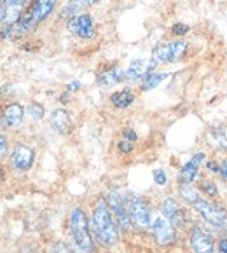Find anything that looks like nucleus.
<instances>
[{
    "mask_svg": "<svg viewBox=\"0 0 227 253\" xmlns=\"http://www.w3.org/2000/svg\"><path fill=\"white\" fill-rule=\"evenodd\" d=\"M187 51V42H172V44L166 45H157L152 51V60L157 63H163V61H173L180 60Z\"/></svg>",
    "mask_w": 227,
    "mask_h": 253,
    "instance_id": "obj_5",
    "label": "nucleus"
},
{
    "mask_svg": "<svg viewBox=\"0 0 227 253\" xmlns=\"http://www.w3.org/2000/svg\"><path fill=\"white\" fill-rule=\"evenodd\" d=\"M121 77H123V74H121V70H117V68H112V70H107L103 72V74L100 75V79H98V84L100 86H114V84H117V82L121 81Z\"/></svg>",
    "mask_w": 227,
    "mask_h": 253,
    "instance_id": "obj_19",
    "label": "nucleus"
},
{
    "mask_svg": "<svg viewBox=\"0 0 227 253\" xmlns=\"http://www.w3.org/2000/svg\"><path fill=\"white\" fill-rule=\"evenodd\" d=\"M2 157H5L7 156V140H5V136H2Z\"/></svg>",
    "mask_w": 227,
    "mask_h": 253,
    "instance_id": "obj_29",
    "label": "nucleus"
},
{
    "mask_svg": "<svg viewBox=\"0 0 227 253\" xmlns=\"http://www.w3.org/2000/svg\"><path fill=\"white\" fill-rule=\"evenodd\" d=\"M126 208L131 215V220L136 222V225H140V227H149L150 225V210L143 199L135 196V194H131L126 201Z\"/></svg>",
    "mask_w": 227,
    "mask_h": 253,
    "instance_id": "obj_4",
    "label": "nucleus"
},
{
    "mask_svg": "<svg viewBox=\"0 0 227 253\" xmlns=\"http://www.w3.org/2000/svg\"><path fill=\"white\" fill-rule=\"evenodd\" d=\"M219 250H220V253H227V239H222V241L219 243Z\"/></svg>",
    "mask_w": 227,
    "mask_h": 253,
    "instance_id": "obj_31",
    "label": "nucleus"
},
{
    "mask_svg": "<svg viewBox=\"0 0 227 253\" xmlns=\"http://www.w3.org/2000/svg\"><path fill=\"white\" fill-rule=\"evenodd\" d=\"M68 4H72V5H75V7H79V9H81L84 4H88V0H70V2H68Z\"/></svg>",
    "mask_w": 227,
    "mask_h": 253,
    "instance_id": "obj_28",
    "label": "nucleus"
},
{
    "mask_svg": "<svg viewBox=\"0 0 227 253\" xmlns=\"http://www.w3.org/2000/svg\"><path fill=\"white\" fill-rule=\"evenodd\" d=\"M203 159H205V154L199 152V154H196L189 163H185V166H183L182 171H180V182L182 183L192 182L194 176H196V173H197V168H199V164L203 163Z\"/></svg>",
    "mask_w": 227,
    "mask_h": 253,
    "instance_id": "obj_15",
    "label": "nucleus"
},
{
    "mask_svg": "<svg viewBox=\"0 0 227 253\" xmlns=\"http://www.w3.org/2000/svg\"><path fill=\"white\" fill-rule=\"evenodd\" d=\"M201 189L205 190L206 194H210V196H217V187L213 182H208V180H205V182L201 183Z\"/></svg>",
    "mask_w": 227,
    "mask_h": 253,
    "instance_id": "obj_24",
    "label": "nucleus"
},
{
    "mask_svg": "<svg viewBox=\"0 0 227 253\" xmlns=\"http://www.w3.org/2000/svg\"><path fill=\"white\" fill-rule=\"evenodd\" d=\"M77 89H81V82L74 81V82L68 84V91H77Z\"/></svg>",
    "mask_w": 227,
    "mask_h": 253,
    "instance_id": "obj_30",
    "label": "nucleus"
},
{
    "mask_svg": "<svg viewBox=\"0 0 227 253\" xmlns=\"http://www.w3.org/2000/svg\"><path fill=\"white\" fill-rule=\"evenodd\" d=\"M190 245H192V248L196 253H212V250H213L212 236L199 227L192 229V234H190Z\"/></svg>",
    "mask_w": 227,
    "mask_h": 253,
    "instance_id": "obj_11",
    "label": "nucleus"
},
{
    "mask_svg": "<svg viewBox=\"0 0 227 253\" xmlns=\"http://www.w3.org/2000/svg\"><path fill=\"white\" fill-rule=\"evenodd\" d=\"M51 123L56 127V131H60V133H67L70 129V117H68V112L63 110V108H58V110L52 112Z\"/></svg>",
    "mask_w": 227,
    "mask_h": 253,
    "instance_id": "obj_16",
    "label": "nucleus"
},
{
    "mask_svg": "<svg viewBox=\"0 0 227 253\" xmlns=\"http://www.w3.org/2000/svg\"><path fill=\"white\" fill-rule=\"evenodd\" d=\"M154 180H156L157 185H164L166 183V175H164L163 169H156L154 171Z\"/></svg>",
    "mask_w": 227,
    "mask_h": 253,
    "instance_id": "obj_25",
    "label": "nucleus"
},
{
    "mask_svg": "<svg viewBox=\"0 0 227 253\" xmlns=\"http://www.w3.org/2000/svg\"><path fill=\"white\" fill-rule=\"evenodd\" d=\"M163 213L164 218L170 220L173 227H183V215L180 206L177 205V201H173L172 198H166L163 203Z\"/></svg>",
    "mask_w": 227,
    "mask_h": 253,
    "instance_id": "obj_14",
    "label": "nucleus"
},
{
    "mask_svg": "<svg viewBox=\"0 0 227 253\" xmlns=\"http://www.w3.org/2000/svg\"><path fill=\"white\" fill-rule=\"evenodd\" d=\"M180 194H182V198L187 199V201H190L194 205V203L199 201V192H197L196 189H194L190 183H182V189H180Z\"/></svg>",
    "mask_w": 227,
    "mask_h": 253,
    "instance_id": "obj_21",
    "label": "nucleus"
},
{
    "mask_svg": "<svg viewBox=\"0 0 227 253\" xmlns=\"http://www.w3.org/2000/svg\"><path fill=\"white\" fill-rule=\"evenodd\" d=\"M220 173H222V175H224V176H226V178H227V161H226V163L222 164V168H220Z\"/></svg>",
    "mask_w": 227,
    "mask_h": 253,
    "instance_id": "obj_33",
    "label": "nucleus"
},
{
    "mask_svg": "<svg viewBox=\"0 0 227 253\" xmlns=\"http://www.w3.org/2000/svg\"><path fill=\"white\" fill-rule=\"evenodd\" d=\"M23 119V107L18 103H12L4 112V126H18Z\"/></svg>",
    "mask_w": 227,
    "mask_h": 253,
    "instance_id": "obj_17",
    "label": "nucleus"
},
{
    "mask_svg": "<svg viewBox=\"0 0 227 253\" xmlns=\"http://www.w3.org/2000/svg\"><path fill=\"white\" fill-rule=\"evenodd\" d=\"M25 0H4L2 4V21L14 25L21 19V11Z\"/></svg>",
    "mask_w": 227,
    "mask_h": 253,
    "instance_id": "obj_12",
    "label": "nucleus"
},
{
    "mask_svg": "<svg viewBox=\"0 0 227 253\" xmlns=\"http://www.w3.org/2000/svg\"><path fill=\"white\" fill-rule=\"evenodd\" d=\"M107 203H108L110 211H114V215H116L121 227L130 229L131 227V215H130V211H128L126 205L121 201L119 196H117V194H110V196L107 198Z\"/></svg>",
    "mask_w": 227,
    "mask_h": 253,
    "instance_id": "obj_9",
    "label": "nucleus"
},
{
    "mask_svg": "<svg viewBox=\"0 0 227 253\" xmlns=\"http://www.w3.org/2000/svg\"><path fill=\"white\" fill-rule=\"evenodd\" d=\"M187 30H189V26H187V25H182V23H179V25L173 26V34L183 35V34H187Z\"/></svg>",
    "mask_w": 227,
    "mask_h": 253,
    "instance_id": "obj_26",
    "label": "nucleus"
},
{
    "mask_svg": "<svg viewBox=\"0 0 227 253\" xmlns=\"http://www.w3.org/2000/svg\"><path fill=\"white\" fill-rule=\"evenodd\" d=\"M11 161H12V166L18 171H26V169H30L32 163H34V150L25 145L16 147V150L12 152Z\"/></svg>",
    "mask_w": 227,
    "mask_h": 253,
    "instance_id": "obj_13",
    "label": "nucleus"
},
{
    "mask_svg": "<svg viewBox=\"0 0 227 253\" xmlns=\"http://www.w3.org/2000/svg\"><path fill=\"white\" fill-rule=\"evenodd\" d=\"M93 223H94V232H96L98 239H100L103 245L110 246L117 241V229L116 223L112 220L110 208H108V203L100 201L94 210L93 215Z\"/></svg>",
    "mask_w": 227,
    "mask_h": 253,
    "instance_id": "obj_1",
    "label": "nucleus"
},
{
    "mask_svg": "<svg viewBox=\"0 0 227 253\" xmlns=\"http://www.w3.org/2000/svg\"><path fill=\"white\" fill-rule=\"evenodd\" d=\"M152 232L159 245H170L175 239V229L170 223V220L163 218V216H157L152 222Z\"/></svg>",
    "mask_w": 227,
    "mask_h": 253,
    "instance_id": "obj_8",
    "label": "nucleus"
},
{
    "mask_svg": "<svg viewBox=\"0 0 227 253\" xmlns=\"http://www.w3.org/2000/svg\"><path fill=\"white\" fill-rule=\"evenodd\" d=\"M28 112H30L32 119H35V121H41L42 116H44V110H42V107H41V105H35V103L30 105Z\"/></svg>",
    "mask_w": 227,
    "mask_h": 253,
    "instance_id": "obj_23",
    "label": "nucleus"
},
{
    "mask_svg": "<svg viewBox=\"0 0 227 253\" xmlns=\"http://www.w3.org/2000/svg\"><path fill=\"white\" fill-rule=\"evenodd\" d=\"M68 26H70V30L74 32L75 35H79V37H82V39H91L94 34L93 19L88 14H79L77 18L70 19Z\"/></svg>",
    "mask_w": 227,
    "mask_h": 253,
    "instance_id": "obj_10",
    "label": "nucleus"
},
{
    "mask_svg": "<svg viewBox=\"0 0 227 253\" xmlns=\"http://www.w3.org/2000/svg\"><path fill=\"white\" fill-rule=\"evenodd\" d=\"M166 77H168L166 74H150L149 77L143 79V84H141V89H143V91H150V89H154V87L159 86L161 82H163Z\"/></svg>",
    "mask_w": 227,
    "mask_h": 253,
    "instance_id": "obj_20",
    "label": "nucleus"
},
{
    "mask_svg": "<svg viewBox=\"0 0 227 253\" xmlns=\"http://www.w3.org/2000/svg\"><path fill=\"white\" fill-rule=\"evenodd\" d=\"M56 2L54 0H35L34 4L30 5V9L21 16L19 21L26 26V28H32V26L39 25L42 19H45L54 9Z\"/></svg>",
    "mask_w": 227,
    "mask_h": 253,
    "instance_id": "obj_3",
    "label": "nucleus"
},
{
    "mask_svg": "<svg viewBox=\"0 0 227 253\" xmlns=\"http://www.w3.org/2000/svg\"><path fill=\"white\" fill-rule=\"evenodd\" d=\"M157 61L154 60H135L130 63V67L124 72V77L128 81H136V79H145L150 74H154V68H156Z\"/></svg>",
    "mask_w": 227,
    "mask_h": 253,
    "instance_id": "obj_7",
    "label": "nucleus"
},
{
    "mask_svg": "<svg viewBox=\"0 0 227 253\" xmlns=\"http://www.w3.org/2000/svg\"><path fill=\"white\" fill-rule=\"evenodd\" d=\"M119 149H121V152H130V150H131V142H128V140L121 142L119 143Z\"/></svg>",
    "mask_w": 227,
    "mask_h": 253,
    "instance_id": "obj_27",
    "label": "nucleus"
},
{
    "mask_svg": "<svg viewBox=\"0 0 227 253\" xmlns=\"http://www.w3.org/2000/svg\"><path fill=\"white\" fill-rule=\"evenodd\" d=\"M70 227L72 234H74V241L77 245V248L84 253L93 252V239L88 231V222L86 215L81 208H74L70 213Z\"/></svg>",
    "mask_w": 227,
    "mask_h": 253,
    "instance_id": "obj_2",
    "label": "nucleus"
},
{
    "mask_svg": "<svg viewBox=\"0 0 227 253\" xmlns=\"http://www.w3.org/2000/svg\"><path fill=\"white\" fill-rule=\"evenodd\" d=\"M49 253H74V252H72L70 246H68L67 243L58 241V243H54V245L51 246V250H49Z\"/></svg>",
    "mask_w": 227,
    "mask_h": 253,
    "instance_id": "obj_22",
    "label": "nucleus"
},
{
    "mask_svg": "<svg viewBox=\"0 0 227 253\" xmlns=\"http://www.w3.org/2000/svg\"><path fill=\"white\" fill-rule=\"evenodd\" d=\"M101 0H88V4L90 5H93V4H100Z\"/></svg>",
    "mask_w": 227,
    "mask_h": 253,
    "instance_id": "obj_34",
    "label": "nucleus"
},
{
    "mask_svg": "<svg viewBox=\"0 0 227 253\" xmlns=\"http://www.w3.org/2000/svg\"><path fill=\"white\" fill-rule=\"evenodd\" d=\"M124 134H126V138H128V140H130V142H135V140H136V134H135L131 129H128Z\"/></svg>",
    "mask_w": 227,
    "mask_h": 253,
    "instance_id": "obj_32",
    "label": "nucleus"
},
{
    "mask_svg": "<svg viewBox=\"0 0 227 253\" xmlns=\"http://www.w3.org/2000/svg\"><path fill=\"white\" fill-rule=\"evenodd\" d=\"M133 100H135V96L128 89L119 91V93H114L110 96V101L114 103V107H117V108H126V107H130V105L133 103Z\"/></svg>",
    "mask_w": 227,
    "mask_h": 253,
    "instance_id": "obj_18",
    "label": "nucleus"
},
{
    "mask_svg": "<svg viewBox=\"0 0 227 253\" xmlns=\"http://www.w3.org/2000/svg\"><path fill=\"white\" fill-rule=\"evenodd\" d=\"M194 206H196V210L199 211V215H201L208 223H212V225H215V227H219V229H226L227 227L226 213H224L222 210L217 208L215 205L199 199L197 203H194Z\"/></svg>",
    "mask_w": 227,
    "mask_h": 253,
    "instance_id": "obj_6",
    "label": "nucleus"
}]
</instances>
